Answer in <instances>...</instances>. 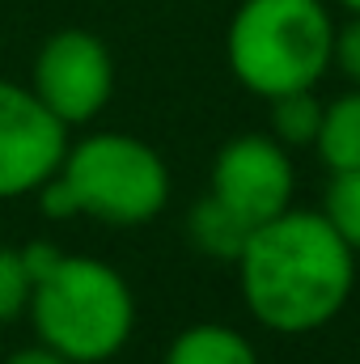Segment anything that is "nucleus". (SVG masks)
I'll use <instances>...</instances> for the list:
<instances>
[{
    "label": "nucleus",
    "mask_w": 360,
    "mask_h": 364,
    "mask_svg": "<svg viewBox=\"0 0 360 364\" xmlns=\"http://www.w3.org/2000/svg\"><path fill=\"white\" fill-rule=\"evenodd\" d=\"M356 255L322 212L288 208L250 229L238 255V288L250 318L271 335L331 326L356 288Z\"/></svg>",
    "instance_id": "1"
},
{
    "label": "nucleus",
    "mask_w": 360,
    "mask_h": 364,
    "mask_svg": "<svg viewBox=\"0 0 360 364\" xmlns=\"http://www.w3.org/2000/svg\"><path fill=\"white\" fill-rule=\"evenodd\" d=\"M335 26L327 0H242L225 30L229 73L263 102L314 90L331 73Z\"/></svg>",
    "instance_id": "2"
},
{
    "label": "nucleus",
    "mask_w": 360,
    "mask_h": 364,
    "mask_svg": "<svg viewBox=\"0 0 360 364\" xmlns=\"http://www.w3.org/2000/svg\"><path fill=\"white\" fill-rule=\"evenodd\" d=\"M26 314L38 343L73 364L115 360L136 331L132 284L110 263L85 255H64L43 279H34Z\"/></svg>",
    "instance_id": "3"
},
{
    "label": "nucleus",
    "mask_w": 360,
    "mask_h": 364,
    "mask_svg": "<svg viewBox=\"0 0 360 364\" xmlns=\"http://www.w3.org/2000/svg\"><path fill=\"white\" fill-rule=\"evenodd\" d=\"M77 199V216H93L115 229H140L157 220L170 203L166 157L127 132H90L68 140L55 170Z\"/></svg>",
    "instance_id": "4"
},
{
    "label": "nucleus",
    "mask_w": 360,
    "mask_h": 364,
    "mask_svg": "<svg viewBox=\"0 0 360 364\" xmlns=\"http://www.w3.org/2000/svg\"><path fill=\"white\" fill-rule=\"evenodd\" d=\"M30 90L64 127L93 123L115 97V55L93 30H55L34 55Z\"/></svg>",
    "instance_id": "5"
},
{
    "label": "nucleus",
    "mask_w": 360,
    "mask_h": 364,
    "mask_svg": "<svg viewBox=\"0 0 360 364\" xmlns=\"http://www.w3.org/2000/svg\"><path fill=\"white\" fill-rule=\"evenodd\" d=\"M216 203H225L246 229L268 225L271 216L292 208L297 170L288 149L271 132H246L216 149L212 157V191Z\"/></svg>",
    "instance_id": "6"
},
{
    "label": "nucleus",
    "mask_w": 360,
    "mask_h": 364,
    "mask_svg": "<svg viewBox=\"0 0 360 364\" xmlns=\"http://www.w3.org/2000/svg\"><path fill=\"white\" fill-rule=\"evenodd\" d=\"M68 127L34 97L30 85L0 77V199L34 195L60 170Z\"/></svg>",
    "instance_id": "7"
},
{
    "label": "nucleus",
    "mask_w": 360,
    "mask_h": 364,
    "mask_svg": "<svg viewBox=\"0 0 360 364\" xmlns=\"http://www.w3.org/2000/svg\"><path fill=\"white\" fill-rule=\"evenodd\" d=\"M162 364H259V352L238 326L195 322L170 339Z\"/></svg>",
    "instance_id": "8"
},
{
    "label": "nucleus",
    "mask_w": 360,
    "mask_h": 364,
    "mask_svg": "<svg viewBox=\"0 0 360 364\" xmlns=\"http://www.w3.org/2000/svg\"><path fill=\"white\" fill-rule=\"evenodd\" d=\"M314 149L331 174L360 170V90L352 85L348 93L322 102V123L314 136Z\"/></svg>",
    "instance_id": "9"
},
{
    "label": "nucleus",
    "mask_w": 360,
    "mask_h": 364,
    "mask_svg": "<svg viewBox=\"0 0 360 364\" xmlns=\"http://www.w3.org/2000/svg\"><path fill=\"white\" fill-rule=\"evenodd\" d=\"M186 237H191V246H195L203 259L238 263V255H242L250 229H246L225 203H216L212 195H203V199L191 208V216H186Z\"/></svg>",
    "instance_id": "10"
},
{
    "label": "nucleus",
    "mask_w": 360,
    "mask_h": 364,
    "mask_svg": "<svg viewBox=\"0 0 360 364\" xmlns=\"http://www.w3.org/2000/svg\"><path fill=\"white\" fill-rule=\"evenodd\" d=\"M271 106V136L284 144V149H314V136H318V123H322V102L314 97V90H292L268 97Z\"/></svg>",
    "instance_id": "11"
},
{
    "label": "nucleus",
    "mask_w": 360,
    "mask_h": 364,
    "mask_svg": "<svg viewBox=\"0 0 360 364\" xmlns=\"http://www.w3.org/2000/svg\"><path fill=\"white\" fill-rule=\"evenodd\" d=\"M335 233L352 246V255L360 259V170H344V174H331L327 191H322V208H318Z\"/></svg>",
    "instance_id": "12"
},
{
    "label": "nucleus",
    "mask_w": 360,
    "mask_h": 364,
    "mask_svg": "<svg viewBox=\"0 0 360 364\" xmlns=\"http://www.w3.org/2000/svg\"><path fill=\"white\" fill-rule=\"evenodd\" d=\"M26 305H30V275L21 263V250L0 242V326L17 322Z\"/></svg>",
    "instance_id": "13"
},
{
    "label": "nucleus",
    "mask_w": 360,
    "mask_h": 364,
    "mask_svg": "<svg viewBox=\"0 0 360 364\" xmlns=\"http://www.w3.org/2000/svg\"><path fill=\"white\" fill-rule=\"evenodd\" d=\"M331 68H339V73H344V81L360 90V13H348V21H344V26H335Z\"/></svg>",
    "instance_id": "14"
},
{
    "label": "nucleus",
    "mask_w": 360,
    "mask_h": 364,
    "mask_svg": "<svg viewBox=\"0 0 360 364\" xmlns=\"http://www.w3.org/2000/svg\"><path fill=\"white\" fill-rule=\"evenodd\" d=\"M34 195H38V208H43V216H51V220H73V216H77V199H73L68 182L60 178V174H51V178L43 182Z\"/></svg>",
    "instance_id": "15"
},
{
    "label": "nucleus",
    "mask_w": 360,
    "mask_h": 364,
    "mask_svg": "<svg viewBox=\"0 0 360 364\" xmlns=\"http://www.w3.org/2000/svg\"><path fill=\"white\" fill-rule=\"evenodd\" d=\"M17 250H21V263H26L30 284H34V279H43V275L64 259V250H60L55 242H47V237H34V242H26V246H17Z\"/></svg>",
    "instance_id": "16"
},
{
    "label": "nucleus",
    "mask_w": 360,
    "mask_h": 364,
    "mask_svg": "<svg viewBox=\"0 0 360 364\" xmlns=\"http://www.w3.org/2000/svg\"><path fill=\"white\" fill-rule=\"evenodd\" d=\"M4 364H73V360H64V356L51 352L47 343H30V348H17Z\"/></svg>",
    "instance_id": "17"
},
{
    "label": "nucleus",
    "mask_w": 360,
    "mask_h": 364,
    "mask_svg": "<svg viewBox=\"0 0 360 364\" xmlns=\"http://www.w3.org/2000/svg\"><path fill=\"white\" fill-rule=\"evenodd\" d=\"M335 4H339L344 13H360V0H335Z\"/></svg>",
    "instance_id": "18"
}]
</instances>
